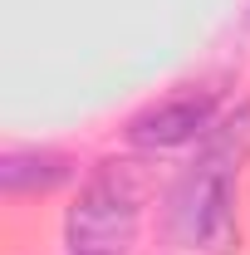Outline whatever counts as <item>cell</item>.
<instances>
[{"label":"cell","instance_id":"1","mask_svg":"<svg viewBox=\"0 0 250 255\" xmlns=\"http://www.w3.org/2000/svg\"><path fill=\"white\" fill-rule=\"evenodd\" d=\"M137 206H142V177L132 162H103L94 182L84 187L79 206L69 211V251L74 255H123L137 236Z\"/></svg>","mask_w":250,"mask_h":255},{"label":"cell","instance_id":"2","mask_svg":"<svg viewBox=\"0 0 250 255\" xmlns=\"http://www.w3.org/2000/svg\"><path fill=\"white\" fill-rule=\"evenodd\" d=\"M172 231L191 251L231 255L241 231H236V172L196 162L172 191Z\"/></svg>","mask_w":250,"mask_h":255},{"label":"cell","instance_id":"3","mask_svg":"<svg viewBox=\"0 0 250 255\" xmlns=\"http://www.w3.org/2000/svg\"><path fill=\"white\" fill-rule=\"evenodd\" d=\"M216 123V103L201 94L191 98H167V103H157L147 113H137L132 128H127V137L137 142V147H182V142H196V137H206Z\"/></svg>","mask_w":250,"mask_h":255},{"label":"cell","instance_id":"4","mask_svg":"<svg viewBox=\"0 0 250 255\" xmlns=\"http://www.w3.org/2000/svg\"><path fill=\"white\" fill-rule=\"evenodd\" d=\"M64 182H74V162L64 152H39V147H25V152H5L0 157V187L10 196H25V191H54Z\"/></svg>","mask_w":250,"mask_h":255},{"label":"cell","instance_id":"5","mask_svg":"<svg viewBox=\"0 0 250 255\" xmlns=\"http://www.w3.org/2000/svg\"><path fill=\"white\" fill-rule=\"evenodd\" d=\"M246 157H250V103H241L236 113H226L221 123H211V132L201 137V157H196V162L241 172Z\"/></svg>","mask_w":250,"mask_h":255}]
</instances>
